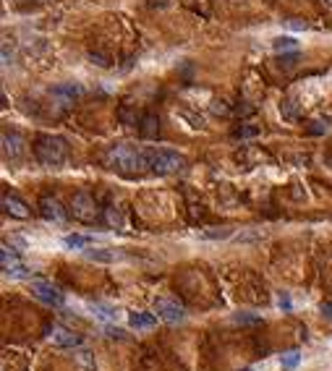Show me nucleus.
Listing matches in <instances>:
<instances>
[{
    "instance_id": "1",
    "label": "nucleus",
    "mask_w": 332,
    "mask_h": 371,
    "mask_svg": "<svg viewBox=\"0 0 332 371\" xmlns=\"http://www.w3.org/2000/svg\"><path fill=\"white\" fill-rule=\"evenodd\" d=\"M105 162L108 168L123 172V176H136V172H142L146 165V149H139L134 144H116L108 149L105 154Z\"/></svg>"
},
{
    "instance_id": "2",
    "label": "nucleus",
    "mask_w": 332,
    "mask_h": 371,
    "mask_svg": "<svg viewBox=\"0 0 332 371\" xmlns=\"http://www.w3.org/2000/svg\"><path fill=\"white\" fill-rule=\"evenodd\" d=\"M34 157L40 160L44 168H60L68 160V142L63 136H40L34 144Z\"/></svg>"
},
{
    "instance_id": "3",
    "label": "nucleus",
    "mask_w": 332,
    "mask_h": 371,
    "mask_svg": "<svg viewBox=\"0 0 332 371\" xmlns=\"http://www.w3.org/2000/svg\"><path fill=\"white\" fill-rule=\"evenodd\" d=\"M146 165L157 176H173V172H180L186 168V157L168 146H152L146 149Z\"/></svg>"
},
{
    "instance_id": "4",
    "label": "nucleus",
    "mask_w": 332,
    "mask_h": 371,
    "mask_svg": "<svg viewBox=\"0 0 332 371\" xmlns=\"http://www.w3.org/2000/svg\"><path fill=\"white\" fill-rule=\"evenodd\" d=\"M71 214H74V220H78V222L92 225V222H97V220H100V206H97V202L92 199L89 194L78 191V194H74V199H71Z\"/></svg>"
},
{
    "instance_id": "5",
    "label": "nucleus",
    "mask_w": 332,
    "mask_h": 371,
    "mask_svg": "<svg viewBox=\"0 0 332 371\" xmlns=\"http://www.w3.org/2000/svg\"><path fill=\"white\" fill-rule=\"evenodd\" d=\"M29 290H32V296L37 298V300H42V304H48V306H63L66 304V296L55 288L52 282H48V280H29Z\"/></svg>"
},
{
    "instance_id": "6",
    "label": "nucleus",
    "mask_w": 332,
    "mask_h": 371,
    "mask_svg": "<svg viewBox=\"0 0 332 371\" xmlns=\"http://www.w3.org/2000/svg\"><path fill=\"white\" fill-rule=\"evenodd\" d=\"M0 262H3V274L6 277H14V280H21V277H29V266L16 256V251L3 243L0 246Z\"/></svg>"
},
{
    "instance_id": "7",
    "label": "nucleus",
    "mask_w": 332,
    "mask_h": 371,
    "mask_svg": "<svg viewBox=\"0 0 332 371\" xmlns=\"http://www.w3.org/2000/svg\"><path fill=\"white\" fill-rule=\"evenodd\" d=\"M154 314L162 322H168V324H178V322L186 319V311H183V306L178 304V300L162 298V296L154 298Z\"/></svg>"
},
{
    "instance_id": "8",
    "label": "nucleus",
    "mask_w": 332,
    "mask_h": 371,
    "mask_svg": "<svg viewBox=\"0 0 332 371\" xmlns=\"http://www.w3.org/2000/svg\"><path fill=\"white\" fill-rule=\"evenodd\" d=\"M48 338L60 350H76V348H82V334H76L74 330H66V327H52Z\"/></svg>"
},
{
    "instance_id": "9",
    "label": "nucleus",
    "mask_w": 332,
    "mask_h": 371,
    "mask_svg": "<svg viewBox=\"0 0 332 371\" xmlns=\"http://www.w3.org/2000/svg\"><path fill=\"white\" fill-rule=\"evenodd\" d=\"M3 212L10 214V217H16V220H26L32 214L29 204L21 199V196H16V194H3Z\"/></svg>"
},
{
    "instance_id": "10",
    "label": "nucleus",
    "mask_w": 332,
    "mask_h": 371,
    "mask_svg": "<svg viewBox=\"0 0 332 371\" xmlns=\"http://www.w3.org/2000/svg\"><path fill=\"white\" fill-rule=\"evenodd\" d=\"M24 152H26V146H24V138H21L18 134H3V154H6V160H10V162H18L21 157H24Z\"/></svg>"
},
{
    "instance_id": "11",
    "label": "nucleus",
    "mask_w": 332,
    "mask_h": 371,
    "mask_svg": "<svg viewBox=\"0 0 332 371\" xmlns=\"http://www.w3.org/2000/svg\"><path fill=\"white\" fill-rule=\"evenodd\" d=\"M40 214L48 220V222H55V225L66 222V210L60 206L58 199H42L40 202Z\"/></svg>"
},
{
    "instance_id": "12",
    "label": "nucleus",
    "mask_w": 332,
    "mask_h": 371,
    "mask_svg": "<svg viewBox=\"0 0 332 371\" xmlns=\"http://www.w3.org/2000/svg\"><path fill=\"white\" fill-rule=\"evenodd\" d=\"M74 364H76L78 371H97L94 350H89V348H76L74 350Z\"/></svg>"
},
{
    "instance_id": "13",
    "label": "nucleus",
    "mask_w": 332,
    "mask_h": 371,
    "mask_svg": "<svg viewBox=\"0 0 332 371\" xmlns=\"http://www.w3.org/2000/svg\"><path fill=\"white\" fill-rule=\"evenodd\" d=\"M157 314H146V311H128V327L131 330H152L157 324Z\"/></svg>"
},
{
    "instance_id": "14",
    "label": "nucleus",
    "mask_w": 332,
    "mask_h": 371,
    "mask_svg": "<svg viewBox=\"0 0 332 371\" xmlns=\"http://www.w3.org/2000/svg\"><path fill=\"white\" fill-rule=\"evenodd\" d=\"M84 256L97 264H112L120 259V254H116L112 248H84Z\"/></svg>"
},
{
    "instance_id": "15",
    "label": "nucleus",
    "mask_w": 332,
    "mask_h": 371,
    "mask_svg": "<svg viewBox=\"0 0 332 371\" xmlns=\"http://www.w3.org/2000/svg\"><path fill=\"white\" fill-rule=\"evenodd\" d=\"M50 94H52V97H60L63 102H74L76 97L84 94V89L78 86V84H60V86H52Z\"/></svg>"
},
{
    "instance_id": "16",
    "label": "nucleus",
    "mask_w": 332,
    "mask_h": 371,
    "mask_svg": "<svg viewBox=\"0 0 332 371\" xmlns=\"http://www.w3.org/2000/svg\"><path fill=\"white\" fill-rule=\"evenodd\" d=\"M89 308L94 316L105 319V322H116V316H118V308L110 306V304H89Z\"/></svg>"
},
{
    "instance_id": "17",
    "label": "nucleus",
    "mask_w": 332,
    "mask_h": 371,
    "mask_svg": "<svg viewBox=\"0 0 332 371\" xmlns=\"http://www.w3.org/2000/svg\"><path fill=\"white\" fill-rule=\"evenodd\" d=\"M63 243L68 248H86L89 243H92V236H82V233H68L63 238Z\"/></svg>"
},
{
    "instance_id": "18",
    "label": "nucleus",
    "mask_w": 332,
    "mask_h": 371,
    "mask_svg": "<svg viewBox=\"0 0 332 371\" xmlns=\"http://www.w3.org/2000/svg\"><path fill=\"white\" fill-rule=\"evenodd\" d=\"M230 228H212V230H202L199 238L202 240H225V238H230Z\"/></svg>"
},
{
    "instance_id": "19",
    "label": "nucleus",
    "mask_w": 332,
    "mask_h": 371,
    "mask_svg": "<svg viewBox=\"0 0 332 371\" xmlns=\"http://www.w3.org/2000/svg\"><path fill=\"white\" fill-rule=\"evenodd\" d=\"M272 48L278 50V52L296 50V48H298V40H293V37H288V34H282V37H274V40H272Z\"/></svg>"
},
{
    "instance_id": "20",
    "label": "nucleus",
    "mask_w": 332,
    "mask_h": 371,
    "mask_svg": "<svg viewBox=\"0 0 332 371\" xmlns=\"http://www.w3.org/2000/svg\"><path fill=\"white\" fill-rule=\"evenodd\" d=\"M280 115H282L285 120H298V108L293 105V100L280 102Z\"/></svg>"
},
{
    "instance_id": "21",
    "label": "nucleus",
    "mask_w": 332,
    "mask_h": 371,
    "mask_svg": "<svg viewBox=\"0 0 332 371\" xmlns=\"http://www.w3.org/2000/svg\"><path fill=\"white\" fill-rule=\"evenodd\" d=\"M327 131H330V118H316V120H312V126H308V134L312 136H322Z\"/></svg>"
},
{
    "instance_id": "22",
    "label": "nucleus",
    "mask_w": 332,
    "mask_h": 371,
    "mask_svg": "<svg viewBox=\"0 0 332 371\" xmlns=\"http://www.w3.org/2000/svg\"><path fill=\"white\" fill-rule=\"evenodd\" d=\"M178 115L183 120H188V126L191 128H204V118L202 115H196V112H188V110H178Z\"/></svg>"
},
{
    "instance_id": "23",
    "label": "nucleus",
    "mask_w": 332,
    "mask_h": 371,
    "mask_svg": "<svg viewBox=\"0 0 332 371\" xmlns=\"http://www.w3.org/2000/svg\"><path fill=\"white\" fill-rule=\"evenodd\" d=\"M298 361H301V353L298 350H288V353H285L282 356V368H296V366H298Z\"/></svg>"
},
{
    "instance_id": "24",
    "label": "nucleus",
    "mask_w": 332,
    "mask_h": 371,
    "mask_svg": "<svg viewBox=\"0 0 332 371\" xmlns=\"http://www.w3.org/2000/svg\"><path fill=\"white\" fill-rule=\"evenodd\" d=\"M157 128H160V126H157V118H154V115H146V118H144V126H142V134H144V136H154Z\"/></svg>"
},
{
    "instance_id": "25",
    "label": "nucleus",
    "mask_w": 332,
    "mask_h": 371,
    "mask_svg": "<svg viewBox=\"0 0 332 371\" xmlns=\"http://www.w3.org/2000/svg\"><path fill=\"white\" fill-rule=\"evenodd\" d=\"M256 134H259V128H254V126H241V128L236 131L238 138H251V136H256Z\"/></svg>"
},
{
    "instance_id": "26",
    "label": "nucleus",
    "mask_w": 332,
    "mask_h": 371,
    "mask_svg": "<svg viewBox=\"0 0 332 371\" xmlns=\"http://www.w3.org/2000/svg\"><path fill=\"white\" fill-rule=\"evenodd\" d=\"M108 220H110L112 228H123V217L116 212V206H110V210H108Z\"/></svg>"
},
{
    "instance_id": "27",
    "label": "nucleus",
    "mask_w": 332,
    "mask_h": 371,
    "mask_svg": "<svg viewBox=\"0 0 332 371\" xmlns=\"http://www.w3.org/2000/svg\"><path fill=\"white\" fill-rule=\"evenodd\" d=\"M233 240L236 243H254V240H262V236L259 233H241V236H236Z\"/></svg>"
},
{
    "instance_id": "28",
    "label": "nucleus",
    "mask_w": 332,
    "mask_h": 371,
    "mask_svg": "<svg viewBox=\"0 0 332 371\" xmlns=\"http://www.w3.org/2000/svg\"><path fill=\"white\" fill-rule=\"evenodd\" d=\"M278 306H280L282 311H290V308H293L290 296H288V293H280V296H278Z\"/></svg>"
},
{
    "instance_id": "29",
    "label": "nucleus",
    "mask_w": 332,
    "mask_h": 371,
    "mask_svg": "<svg viewBox=\"0 0 332 371\" xmlns=\"http://www.w3.org/2000/svg\"><path fill=\"white\" fill-rule=\"evenodd\" d=\"M105 334H108V338H118V340H123V338H126V334H123V330L112 327V324H105Z\"/></svg>"
},
{
    "instance_id": "30",
    "label": "nucleus",
    "mask_w": 332,
    "mask_h": 371,
    "mask_svg": "<svg viewBox=\"0 0 332 371\" xmlns=\"http://www.w3.org/2000/svg\"><path fill=\"white\" fill-rule=\"evenodd\" d=\"M212 112H214V115H228V112H230V108H228L225 102L217 100V102H212Z\"/></svg>"
},
{
    "instance_id": "31",
    "label": "nucleus",
    "mask_w": 332,
    "mask_h": 371,
    "mask_svg": "<svg viewBox=\"0 0 332 371\" xmlns=\"http://www.w3.org/2000/svg\"><path fill=\"white\" fill-rule=\"evenodd\" d=\"M296 60H298V55H296V52H290V55H282V58H280V63H282L285 68L296 66Z\"/></svg>"
},
{
    "instance_id": "32",
    "label": "nucleus",
    "mask_w": 332,
    "mask_h": 371,
    "mask_svg": "<svg viewBox=\"0 0 332 371\" xmlns=\"http://www.w3.org/2000/svg\"><path fill=\"white\" fill-rule=\"evenodd\" d=\"M288 29H293V32H306L308 26L301 24V21H288Z\"/></svg>"
},
{
    "instance_id": "33",
    "label": "nucleus",
    "mask_w": 332,
    "mask_h": 371,
    "mask_svg": "<svg viewBox=\"0 0 332 371\" xmlns=\"http://www.w3.org/2000/svg\"><path fill=\"white\" fill-rule=\"evenodd\" d=\"M236 322H259V316H248V314H238Z\"/></svg>"
},
{
    "instance_id": "34",
    "label": "nucleus",
    "mask_w": 332,
    "mask_h": 371,
    "mask_svg": "<svg viewBox=\"0 0 332 371\" xmlns=\"http://www.w3.org/2000/svg\"><path fill=\"white\" fill-rule=\"evenodd\" d=\"M322 316L332 319V304H322Z\"/></svg>"
},
{
    "instance_id": "35",
    "label": "nucleus",
    "mask_w": 332,
    "mask_h": 371,
    "mask_svg": "<svg viewBox=\"0 0 332 371\" xmlns=\"http://www.w3.org/2000/svg\"><path fill=\"white\" fill-rule=\"evenodd\" d=\"M322 3H324L327 8H332V0H322Z\"/></svg>"
},
{
    "instance_id": "36",
    "label": "nucleus",
    "mask_w": 332,
    "mask_h": 371,
    "mask_svg": "<svg viewBox=\"0 0 332 371\" xmlns=\"http://www.w3.org/2000/svg\"><path fill=\"white\" fill-rule=\"evenodd\" d=\"M246 371H256V368H246Z\"/></svg>"
}]
</instances>
